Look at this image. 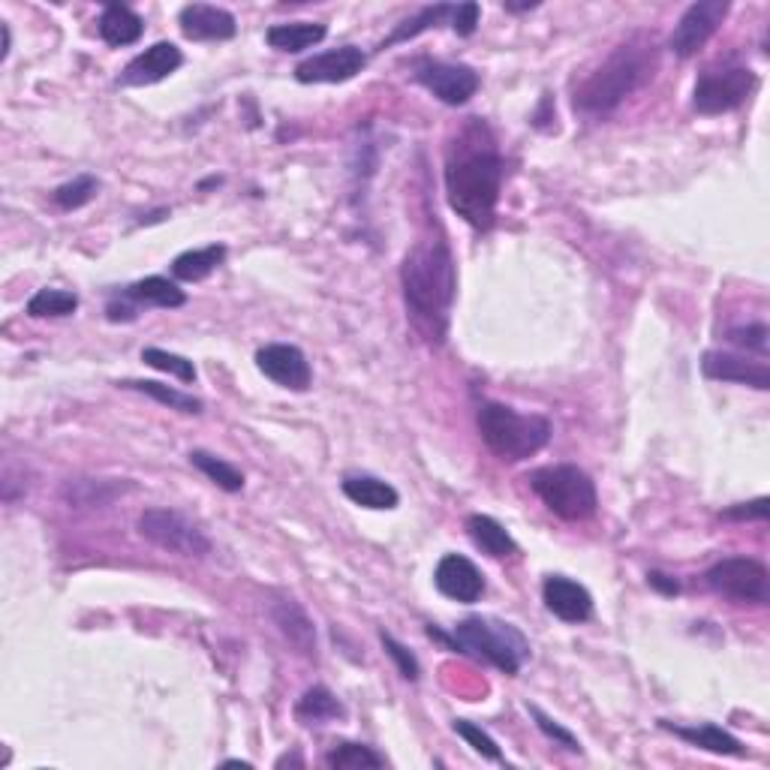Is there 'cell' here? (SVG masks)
Segmentation results:
<instances>
[{
	"instance_id": "cell-19",
	"label": "cell",
	"mask_w": 770,
	"mask_h": 770,
	"mask_svg": "<svg viewBox=\"0 0 770 770\" xmlns=\"http://www.w3.org/2000/svg\"><path fill=\"white\" fill-rule=\"evenodd\" d=\"M181 33L187 40L211 42V40H232L238 33L236 16L223 7H211V3H187L181 16H178Z\"/></svg>"
},
{
	"instance_id": "cell-16",
	"label": "cell",
	"mask_w": 770,
	"mask_h": 770,
	"mask_svg": "<svg viewBox=\"0 0 770 770\" xmlns=\"http://www.w3.org/2000/svg\"><path fill=\"white\" fill-rule=\"evenodd\" d=\"M701 370L708 380L738 382V386H752V389H770V368L768 361H756L750 356L738 352H704Z\"/></svg>"
},
{
	"instance_id": "cell-8",
	"label": "cell",
	"mask_w": 770,
	"mask_h": 770,
	"mask_svg": "<svg viewBox=\"0 0 770 770\" xmlns=\"http://www.w3.org/2000/svg\"><path fill=\"white\" fill-rule=\"evenodd\" d=\"M713 593L726 596L738 606H764L770 599V576L764 563L752 557H726L704 572Z\"/></svg>"
},
{
	"instance_id": "cell-5",
	"label": "cell",
	"mask_w": 770,
	"mask_h": 770,
	"mask_svg": "<svg viewBox=\"0 0 770 770\" xmlns=\"http://www.w3.org/2000/svg\"><path fill=\"white\" fill-rule=\"evenodd\" d=\"M476 424L482 433L484 446L500 461L518 463L533 458L551 440V421L544 416H524L506 403L484 401L476 412Z\"/></svg>"
},
{
	"instance_id": "cell-14",
	"label": "cell",
	"mask_w": 770,
	"mask_h": 770,
	"mask_svg": "<svg viewBox=\"0 0 770 770\" xmlns=\"http://www.w3.org/2000/svg\"><path fill=\"white\" fill-rule=\"evenodd\" d=\"M433 584L442 596H449L461 606H473L484 593V578L479 566L463 554H446L433 569Z\"/></svg>"
},
{
	"instance_id": "cell-33",
	"label": "cell",
	"mask_w": 770,
	"mask_h": 770,
	"mask_svg": "<svg viewBox=\"0 0 770 770\" xmlns=\"http://www.w3.org/2000/svg\"><path fill=\"white\" fill-rule=\"evenodd\" d=\"M452 19V3H437V7H424V10H419L416 16H412L410 21H403L398 31L391 33L389 40L382 42L380 49H386V46H394V42H407L412 40V37H419L421 31H428V28H437L440 21Z\"/></svg>"
},
{
	"instance_id": "cell-4",
	"label": "cell",
	"mask_w": 770,
	"mask_h": 770,
	"mask_svg": "<svg viewBox=\"0 0 770 770\" xmlns=\"http://www.w3.org/2000/svg\"><path fill=\"white\" fill-rule=\"evenodd\" d=\"M428 636L440 638L446 648L454 653H473V657L491 662L503 674L514 678L530 659V641L518 627L497 620V617H467L454 627L452 636H442L440 629L428 627Z\"/></svg>"
},
{
	"instance_id": "cell-31",
	"label": "cell",
	"mask_w": 770,
	"mask_h": 770,
	"mask_svg": "<svg viewBox=\"0 0 770 770\" xmlns=\"http://www.w3.org/2000/svg\"><path fill=\"white\" fill-rule=\"evenodd\" d=\"M326 764L334 770H361V768H386V759L380 752H373L364 743H352V740H340L326 756Z\"/></svg>"
},
{
	"instance_id": "cell-24",
	"label": "cell",
	"mask_w": 770,
	"mask_h": 770,
	"mask_svg": "<svg viewBox=\"0 0 770 770\" xmlns=\"http://www.w3.org/2000/svg\"><path fill=\"white\" fill-rule=\"evenodd\" d=\"M340 488H343V493L350 497L352 503L364 506V509H377V512L398 509V503H401V493L394 491L389 482L377 479V476H347Z\"/></svg>"
},
{
	"instance_id": "cell-9",
	"label": "cell",
	"mask_w": 770,
	"mask_h": 770,
	"mask_svg": "<svg viewBox=\"0 0 770 770\" xmlns=\"http://www.w3.org/2000/svg\"><path fill=\"white\" fill-rule=\"evenodd\" d=\"M759 76L750 67H726V70L701 72L692 88V109L699 114L734 112L750 100Z\"/></svg>"
},
{
	"instance_id": "cell-25",
	"label": "cell",
	"mask_w": 770,
	"mask_h": 770,
	"mask_svg": "<svg viewBox=\"0 0 770 770\" xmlns=\"http://www.w3.org/2000/svg\"><path fill=\"white\" fill-rule=\"evenodd\" d=\"M467 533H470L476 548H482L484 554L493 557V560H503V557H512L518 551L512 533L491 514H470Z\"/></svg>"
},
{
	"instance_id": "cell-28",
	"label": "cell",
	"mask_w": 770,
	"mask_h": 770,
	"mask_svg": "<svg viewBox=\"0 0 770 770\" xmlns=\"http://www.w3.org/2000/svg\"><path fill=\"white\" fill-rule=\"evenodd\" d=\"M298 722L304 726H322V722H331V719L343 717V704L338 701V696L331 692L329 687H310L296 704Z\"/></svg>"
},
{
	"instance_id": "cell-23",
	"label": "cell",
	"mask_w": 770,
	"mask_h": 770,
	"mask_svg": "<svg viewBox=\"0 0 770 770\" xmlns=\"http://www.w3.org/2000/svg\"><path fill=\"white\" fill-rule=\"evenodd\" d=\"M144 33V19L130 7L123 3H109L100 16V37H103L109 46L121 49V46H133V42L142 40Z\"/></svg>"
},
{
	"instance_id": "cell-10",
	"label": "cell",
	"mask_w": 770,
	"mask_h": 770,
	"mask_svg": "<svg viewBox=\"0 0 770 770\" xmlns=\"http://www.w3.org/2000/svg\"><path fill=\"white\" fill-rule=\"evenodd\" d=\"M729 0H699L692 3L680 21L674 24V31L668 37V49L678 58H692L699 54L713 33L719 31V24L729 16Z\"/></svg>"
},
{
	"instance_id": "cell-18",
	"label": "cell",
	"mask_w": 770,
	"mask_h": 770,
	"mask_svg": "<svg viewBox=\"0 0 770 770\" xmlns=\"http://www.w3.org/2000/svg\"><path fill=\"white\" fill-rule=\"evenodd\" d=\"M544 608L563 623H584L593 617V596L584 584L566 576H548L542 584Z\"/></svg>"
},
{
	"instance_id": "cell-32",
	"label": "cell",
	"mask_w": 770,
	"mask_h": 770,
	"mask_svg": "<svg viewBox=\"0 0 770 770\" xmlns=\"http://www.w3.org/2000/svg\"><path fill=\"white\" fill-rule=\"evenodd\" d=\"M76 310H79V296H76V292H67V289H40V292L28 301V313H31L33 319L72 317Z\"/></svg>"
},
{
	"instance_id": "cell-44",
	"label": "cell",
	"mask_w": 770,
	"mask_h": 770,
	"mask_svg": "<svg viewBox=\"0 0 770 770\" xmlns=\"http://www.w3.org/2000/svg\"><path fill=\"white\" fill-rule=\"evenodd\" d=\"M287 764H296V768H304V759L298 756V752H292V756H280L278 761H274V768H287Z\"/></svg>"
},
{
	"instance_id": "cell-26",
	"label": "cell",
	"mask_w": 770,
	"mask_h": 770,
	"mask_svg": "<svg viewBox=\"0 0 770 770\" xmlns=\"http://www.w3.org/2000/svg\"><path fill=\"white\" fill-rule=\"evenodd\" d=\"M227 259V244H208L199 250H184L181 257L172 262V278L184 280V283H199L208 274H214L217 268Z\"/></svg>"
},
{
	"instance_id": "cell-46",
	"label": "cell",
	"mask_w": 770,
	"mask_h": 770,
	"mask_svg": "<svg viewBox=\"0 0 770 770\" xmlns=\"http://www.w3.org/2000/svg\"><path fill=\"white\" fill-rule=\"evenodd\" d=\"M223 768H253L250 761H241V759H229L223 761Z\"/></svg>"
},
{
	"instance_id": "cell-13",
	"label": "cell",
	"mask_w": 770,
	"mask_h": 770,
	"mask_svg": "<svg viewBox=\"0 0 770 770\" xmlns=\"http://www.w3.org/2000/svg\"><path fill=\"white\" fill-rule=\"evenodd\" d=\"M257 368L268 380L278 382L289 391H308L313 382V370L304 352L292 343H268L257 352Z\"/></svg>"
},
{
	"instance_id": "cell-38",
	"label": "cell",
	"mask_w": 770,
	"mask_h": 770,
	"mask_svg": "<svg viewBox=\"0 0 770 770\" xmlns=\"http://www.w3.org/2000/svg\"><path fill=\"white\" fill-rule=\"evenodd\" d=\"M768 326L764 322H752V326H738L729 331V340L743 352H759L761 359L768 356Z\"/></svg>"
},
{
	"instance_id": "cell-17",
	"label": "cell",
	"mask_w": 770,
	"mask_h": 770,
	"mask_svg": "<svg viewBox=\"0 0 770 770\" xmlns=\"http://www.w3.org/2000/svg\"><path fill=\"white\" fill-rule=\"evenodd\" d=\"M268 614L274 620V627L280 629V636L287 638L289 644L296 648V653H301L304 659H313L317 662V627L308 617V611L298 606L292 596H278L271 599L268 606Z\"/></svg>"
},
{
	"instance_id": "cell-27",
	"label": "cell",
	"mask_w": 770,
	"mask_h": 770,
	"mask_svg": "<svg viewBox=\"0 0 770 770\" xmlns=\"http://www.w3.org/2000/svg\"><path fill=\"white\" fill-rule=\"evenodd\" d=\"M130 488V484L118 482H103V479H72V482L63 484L61 497L76 509L82 506H91V509H100V506H109L118 497Z\"/></svg>"
},
{
	"instance_id": "cell-40",
	"label": "cell",
	"mask_w": 770,
	"mask_h": 770,
	"mask_svg": "<svg viewBox=\"0 0 770 770\" xmlns=\"http://www.w3.org/2000/svg\"><path fill=\"white\" fill-rule=\"evenodd\" d=\"M479 16H482L479 3H458V7H452L454 33L458 37H473L476 28H479Z\"/></svg>"
},
{
	"instance_id": "cell-1",
	"label": "cell",
	"mask_w": 770,
	"mask_h": 770,
	"mask_svg": "<svg viewBox=\"0 0 770 770\" xmlns=\"http://www.w3.org/2000/svg\"><path fill=\"white\" fill-rule=\"evenodd\" d=\"M506 160L497 148L491 127L470 118L446 151V196L458 217L479 232H488L497 220L503 193Z\"/></svg>"
},
{
	"instance_id": "cell-7",
	"label": "cell",
	"mask_w": 770,
	"mask_h": 770,
	"mask_svg": "<svg viewBox=\"0 0 770 770\" xmlns=\"http://www.w3.org/2000/svg\"><path fill=\"white\" fill-rule=\"evenodd\" d=\"M139 533L154 542L157 548L163 551H172V554L181 557H208L211 554V539L206 536V530L190 521L184 512L178 509H144L142 518H139Z\"/></svg>"
},
{
	"instance_id": "cell-2",
	"label": "cell",
	"mask_w": 770,
	"mask_h": 770,
	"mask_svg": "<svg viewBox=\"0 0 770 770\" xmlns=\"http://www.w3.org/2000/svg\"><path fill=\"white\" fill-rule=\"evenodd\" d=\"M401 287L416 326L428 338L442 340L458 296V268L446 238H421L410 247L401 266Z\"/></svg>"
},
{
	"instance_id": "cell-34",
	"label": "cell",
	"mask_w": 770,
	"mask_h": 770,
	"mask_svg": "<svg viewBox=\"0 0 770 770\" xmlns=\"http://www.w3.org/2000/svg\"><path fill=\"white\" fill-rule=\"evenodd\" d=\"M142 361L148 364V368L163 370V373H169V377H176V380L184 382V386H193L196 382L193 361L184 359V356L166 352L160 350V347H148V350H142Z\"/></svg>"
},
{
	"instance_id": "cell-20",
	"label": "cell",
	"mask_w": 770,
	"mask_h": 770,
	"mask_svg": "<svg viewBox=\"0 0 770 770\" xmlns=\"http://www.w3.org/2000/svg\"><path fill=\"white\" fill-rule=\"evenodd\" d=\"M659 726L666 731H671L674 738L687 740L689 747H699V750H708L713 752V756H731V759H743V756H747V747H743L734 734L713 726V722L687 729V726H674V722H668V719H659Z\"/></svg>"
},
{
	"instance_id": "cell-45",
	"label": "cell",
	"mask_w": 770,
	"mask_h": 770,
	"mask_svg": "<svg viewBox=\"0 0 770 770\" xmlns=\"http://www.w3.org/2000/svg\"><path fill=\"white\" fill-rule=\"evenodd\" d=\"M539 3L536 0H530V3H506V10L509 12H524V10H536Z\"/></svg>"
},
{
	"instance_id": "cell-22",
	"label": "cell",
	"mask_w": 770,
	"mask_h": 770,
	"mask_svg": "<svg viewBox=\"0 0 770 770\" xmlns=\"http://www.w3.org/2000/svg\"><path fill=\"white\" fill-rule=\"evenodd\" d=\"M123 298H130L136 308H166V310H176V308H184L187 304V292L181 287H178L176 280L169 278H144V280H136V283H130L127 289H121Z\"/></svg>"
},
{
	"instance_id": "cell-29",
	"label": "cell",
	"mask_w": 770,
	"mask_h": 770,
	"mask_svg": "<svg viewBox=\"0 0 770 770\" xmlns=\"http://www.w3.org/2000/svg\"><path fill=\"white\" fill-rule=\"evenodd\" d=\"M118 386H121V389L139 391V394H148V398H154L157 403H163V407H169V410L190 412V416H196V412H202V401H199V398H193V394H187V391L172 389V386H163V382H154V380H123V382H118Z\"/></svg>"
},
{
	"instance_id": "cell-6",
	"label": "cell",
	"mask_w": 770,
	"mask_h": 770,
	"mask_svg": "<svg viewBox=\"0 0 770 770\" xmlns=\"http://www.w3.org/2000/svg\"><path fill=\"white\" fill-rule=\"evenodd\" d=\"M527 482L536 497L563 521H587L596 514V506H599L596 484L576 463L539 467L527 476Z\"/></svg>"
},
{
	"instance_id": "cell-12",
	"label": "cell",
	"mask_w": 770,
	"mask_h": 770,
	"mask_svg": "<svg viewBox=\"0 0 770 770\" xmlns=\"http://www.w3.org/2000/svg\"><path fill=\"white\" fill-rule=\"evenodd\" d=\"M368 63V54L359 46H340L331 52L313 54L296 67V79L301 84H340L356 79Z\"/></svg>"
},
{
	"instance_id": "cell-21",
	"label": "cell",
	"mask_w": 770,
	"mask_h": 770,
	"mask_svg": "<svg viewBox=\"0 0 770 770\" xmlns=\"http://www.w3.org/2000/svg\"><path fill=\"white\" fill-rule=\"evenodd\" d=\"M329 37V28L322 21H283V24H271L266 31V42L278 52H304L313 49Z\"/></svg>"
},
{
	"instance_id": "cell-37",
	"label": "cell",
	"mask_w": 770,
	"mask_h": 770,
	"mask_svg": "<svg viewBox=\"0 0 770 770\" xmlns=\"http://www.w3.org/2000/svg\"><path fill=\"white\" fill-rule=\"evenodd\" d=\"M380 641H382V648H386V653L394 659V666H398V671H401V678L419 680L421 666H419V659H416V653H412L407 644H401V641L391 636V632H386V629L380 632Z\"/></svg>"
},
{
	"instance_id": "cell-39",
	"label": "cell",
	"mask_w": 770,
	"mask_h": 770,
	"mask_svg": "<svg viewBox=\"0 0 770 770\" xmlns=\"http://www.w3.org/2000/svg\"><path fill=\"white\" fill-rule=\"evenodd\" d=\"M527 710H530V717L536 719V726H539V729H542L544 734H548V738L554 740V743L566 747V750H569V752H581V743H578L576 734H572V731H569V729H563V726H560L557 719L548 717V713H544L542 708H536V704H530V708H527Z\"/></svg>"
},
{
	"instance_id": "cell-35",
	"label": "cell",
	"mask_w": 770,
	"mask_h": 770,
	"mask_svg": "<svg viewBox=\"0 0 770 770\" xmlns=\"http://www.w3.org/2000/svg\"><path fill=\"white\" fill-rule=\"evenodd\" d=\"M100 193V181L93 176H76L72 181L61 184L54 190V206L63 211H76V208L88 206Z\"/></svg>"
},
{
	"instance_id": "cell-15",
	"label": "cell",
	"mask_w": 770,
	"mask_h": 770,
	"mask_svg": "<svg viewBox=\"0 0 770 770\" xmlns=\"http://www.w3.org/2000/svg\"><path fill=\"white\" fill-rule=\"evenodd\" d=\"M181 63H184V54H181V49H178L176 42H154L151 49L136 54L133 61L123 67L118 84H123V88L157 84L163 82V79H169Z\"/></svg>"
},
{
	"instance_id": "cell-43",
	"label": "cell",
	"mask_w": 770,
	"mask_h": 770,
	"mask_svg": "<svg viewBox=\"0 0 770 770\" xmlns=\"http://www.w3.org/2000/svg\"><path fill=\"white\" fill-rule=\"evenodd\" d=\"M648 584L653 587V590H659V593H666V596L680 593V581H674V578L666 576V572H648Z\"/></svg>"
},
{
	"instance_id": "cell-42",
	"label": "cell",
	"mask_w": 770,
	"mask_h": 770,
	"mask_svg": "<svg viewBox=\"0 0 770 770\" xmlns=\"http://www.w3.org/2000/svg\"><path fill=\"white\" fill-rule=\"evenodd\" d=\"M106 317H109V322H133V319L139 317V308H136L130 298H123L121 292H118V296H112V301L106 304Z\"/></svg>"
},
{
	"instance_id": "cell-11",
	"label": "cell",
	"mask_w": 770,
	"mask_h": 770,
	"mask_svg": "<svg viewBox=\"0 0 770 770\" xmlns=\"http://www.w3.org/2000/svg\"><path fill=\"white\" fill-rule=\"evenodd\" d=\"M412 76H416V82L424 84L446 106L470 103L476 91H479V72L473 67H467V63L419 61Z\"/></svg>"
},
{
	"instance_id": "cell-36",
	"label": "cell",
	"mask_w": 770,
	"mask_h": 770,
	"mask_svg": "<svg viewBox=\"0 0 770 770\" xmlns=\"http://www.w3.org/2000/svg\"><path fill=\"white\" fill-rule=\"evenodd\" d=\"M454 731H458V738H463L470 747H473L482 759L488 761H506L503 752H500V747H497V740L488 734V731H482L479 726H473V722H467V719H454Z\"/></svg>"
},
{
	"instance_id": "cell-3",
	"label": "cell",
	"mask_w": 770,
	"mask_h": 770,
	"mask_svg": "<svg viewBox=\"0 0 770 770\" xmlns=\"http://www.w3.org/2000/svg\"><path fill=\"white\" fill-rule=\"evenodd\" d=\"M657 70V49L653 42H627L617 46L606 61L599 63L584 82L576 88L572 103L581 114H608L627 97L644 88Z\"/></svg>"
},
{
	"instance_id": "cell-41",
	"label": "cell",
	"mask_w": 770,
	"mask_h": 770,
	"mask_svg": "<svg viewBox=\"0 0 770 770\" xmlns=\"http://www.w3.org/2000/svg\"><path fill=\"white\" fill-rule=\"evenodd\" d=\"M768 514H770L768 497H759V500H752V503L731 506V509L722 512V518H729V521H768Z\"/></svg>"
},
{
	"instance_id": "cell-30",
	"label": "cell",
	"mask_w": 770,
	"mask_h": 770,
	"mask_svg": "<svg viewBox=\"0 0 770 770\" xmlns=\"http://www.w3.org/2000/svg\"><path fill=\"white\" fill-rule=\"evenodd\" d=\"M190 463H193L199 473H206L217 488H223V491L238 493L244 488V473H241L238 467H232L229 461H223V458L206 452V449H193V452H190Z\"/></svg>"
}]
</instances>
